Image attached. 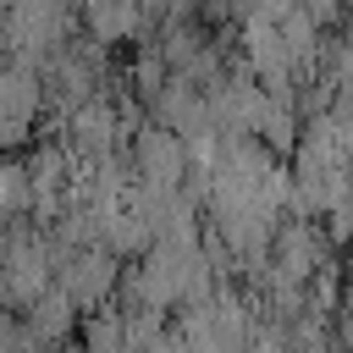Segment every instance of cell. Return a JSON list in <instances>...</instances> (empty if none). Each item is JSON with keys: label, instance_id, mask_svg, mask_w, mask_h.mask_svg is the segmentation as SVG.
I'll list each match as a JSON object with an SVG mask.
<instances>
[{"label": "cell", "instance_id": "6da1fadb", "mask_svg": "<svg viewBox=\"0 0 353 353\" xmlns=\"http://www.w3.org/2000/svg\"><path fill=\"white\" fill-rule=\"evenodd\" d=\"M121 259L110 248H77L61 270H55V287L77 303V309H105V298L121 287Z\"/></svg>", "mask_w": 353, "mask_h": 353}, {"label": "cell", "instance_id": "7a4b0ae2", "mask_svg": "<svg viewBox=\"0 0 353 353\" xmlns=\"http://www.w3.org/2000/svg\"><path fill=\"white\" fill-rule=\"evenodd\" d=\"M22 320L33 325V336H39V342H61V336L72 331V320H77V303H72L61 287H50V292L22 314Z\"/></svg>", "mask_w": 353, "mask_h": 353}, {"label": "cell", "instance_id": "3957f363", "mask_svg": "<svg viewBox=\"0 0 353 353\" xmlns=\"http://www.w3.org/2000/svg\"><path fill=\"white\" fill-rule=\"evenodd\" d=\"M83 22H88V39L94 44H116L121 33H132L138 22H149V11H138V6H88Z\"/></svg>", "mask_w": 353, "mask_h": 353}, {"label": "cell", "instance_id": "277c9868", "mask_svg": "<svg viewBox=\"0 0 353 353\" xmlns=\"http://www.w3.org/2000/svg\"><path fill=\"white\" fill-rule=\"evenodd\" d=\"M298 353H331V347H325V342H314V347H298Z\"/></svg>", "mask_w": 353, "mask_h": 353}]
</instances>
